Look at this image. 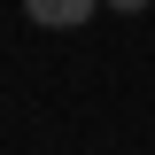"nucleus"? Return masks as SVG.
Listing matches in <instances>:
<instances>
[{"instance_id":"f257e3e1","label":"nucleus","mask_w":155,"mask_h":155,"mask_svg":"<svg viewBox=\"0 0 155 155\" xmlns=\"http://www.w3.org/2000/svg\"><path fill=\"white\" fill-rule=\"evenodd\" d=\"M93 8H101V0H23V16H31L39 31H78Z\"/></svg>"},{"instance_id":"f03ea898","label":"nucleus","mask_w":155,"mask_h":155,"mask_svg":"<svg viewBox=\"0 0 155 155\" xmlns=\"http://www.w3.org/2000/svg\"><path fill=\"white\" fill-rule=\"evenodd\" d=\"M109 8H124V16H140V8H147V0H109Z\"/></svg>"}]
</instances>
